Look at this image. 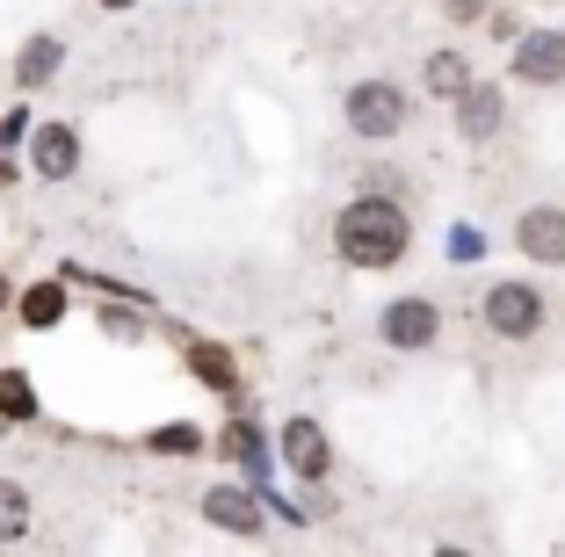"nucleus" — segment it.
<instances>
[{
	"mask_svg": "<svg viewBox=\"0 0 565 557\" xmlns=\"http://www.w3.org/2000/svg\"><path fill=\"white\" fill-rule=\"evenodd\" d=\"M341 116H349V131L363 138V146H392V138L414 124V95L377 73V81H355L349 95H341Z\"/></svg>",
	"mask_w": 565,
	"mask_h": 557,
	"instance_id": "f03ea898",
	"label": "nucleus"
},
{
	"mask_svg": "<svg viewBox=\"0 0 565 557\" xmlns=\"http://www.w3.org/2000/svg\"><path fill=\"white\" fill-rule=\"evenodd\" d=\"M102 333H117V341H138V319H131V312H102Z\"/></svg>",
	"mask_w": 565,
	"mask_h": 557,
	"instance_id": "6ab92c4d",
	"label": "nucleus"
},
{
	"mask_svg": "<svg viewBox=\"0 0 565 557\" xmlns=\"http://www.w3.org/2000/svg\"><path fill=\"white\" fill-rule=\"evenodd\" d=\"M406 246H414V217H406V203L392 196H355L349 211L333 217V254L349 268H363V276H377V268H399Z\"/></svg>",
	"mask_w": 565,
	"mask_h": 557,
	"instance_id": "f257e3e1",
	"label": "nucleus"
},
{
	"mask_svg": "<svg viewBox=\"0 0 565 557\" xmlns=\"http://www.w3.org/2000/svg\"><path fill=\"white\" fill-rule=\"evenodd\" d=\"M377 341L392 347V355H428V347L443 341V304H435V297H392L377 312Z\"/></svg>",
	"mask_w": 565,
	"mask_h": 557,
	"instance_id": "20e7f679",
	"label": "nucleus"
},
{
	"mask_svg": "<svg viewBox=\"0 0 565 557\" xmlns=\"http://www.w3.org/2000/svg\"><path fill=\"white\" fill-rule=\"evenodd\" d=\"M508 73L522 87H565V30H530L508 58Z\"/></svg>",
	"mask_w": 565,
	"mask_h": 557,
	"instance_id": "0eeeda50",
	"label": "nucleus"
},
{
	"mask_svg": "<svg viewBox=\"0 0 565 557\" xmlns=\"http://www.w3.org/2000/svg\"><path fill=\"white\" fill-rule=\"evenodd\" d=\"M282 463H290V471L305 478V485H319V478L333 471V442H327V427L319 420H282Z\"/></svg>",
	"mask_w": 565,
	"mask_h": 557,
	"instance_id": "6e6552de",
	"label": "nucleus"
},
{
	"mask_svg": "<svg viewBox=\"0 0 565 557\" xmlns=\"http://www.w3.org/2000/svg\"><path fill=\"white\" fill-rule=\"evenodd\" d=\"M203 522L225 528V536H262V500L239 485H211L203 492Z\"/></svg>",
	"mask_w": 565,
	"mask_h": 557,
	"instance_id": "9d476101",
	"label": "nucleus"
},
{
	"mask_svg": "<svg viewBox=\"0 0 565 557\" xmlns=\"http://www.w3.org/2000/svg\"><path fill=\"white\" fill-rule=\"evenodd\" d=\"M30 536V492L15 478H0V543H22Z\"/></svg>",
	"mask_w": 565,
	"mask_h": 557,
	"instance_id": "4468645a",
	"label": "nucleus"
},
{
	"mask_svg": "<svg viewBox=\"0 0 565 557\" xmlns=\"http://www.w3.org/2000/svg\"><path fill=\"white\" fill-rule=\"evenodd\" d=\"M22 319H30V326H58V319H66V290H58V282H36V290L22 297Z\"/></svg>",
	"mask_w": 565,
	"mask_h": 557,
	"instance_id": "dca6fc26",
	"label": "nucleus"
},
{
	"mask_svg": "<svg viewBox=\"0 0 565 557\" xmlns=\"http://www.w3.org/2000/svg\"><path fill=\"white\" fill-rule=\"evenodd\" d=\"M443 15L457 22V30H471V22H486V15H493V0H443Z\"/></svg>",
	"mask_w": 565,
	"mask_h": 557,
	"instance_id": "a211bd4d",
	"label": "nucleus"
},
{
	"mask_svg": "<svg viewBox=\"0 0 565 557\" xmlns=\"http://www.w3.org/2000/svg\"><path fill=\"white\" fill-rule=\"evenodd\" d=\"M58 58H66V44H58V36H30V44H22V58H15V81L22 87H44L51 73H58Z\"/></svg>",
	"mask_w": 565,
	"mask_h": 557,
	"instance_id": "f8f14e48",
	"label": "nucleus"
},
{
	"mask_svg": "<svg viewBox=\"0 0 565 557\" xmlns=\"http://www.w3.org/2000/svg\"><path fill=\"white\" fill-rule=\"evenodd\" d=\"M0 312H8V282H0Z\"/></svg>",
	"mask_w": 565,
	"mask_h": 557,
	"instance_id": "4be33fe9",
	"label": "nucleus"
},
{
	"mask_svg": "<svg viewBox=\"0 0 565 557\" xmlns=\"http://www.w3.org/2000/svg\"><path fill=\"white\" fill-rule=\"evenodd\" d=\"M465 81H471L465 51H428V58H420V87H428L435 101H457V95H465Z\"/></svg>",
	"mask_w": 565,
	"mask_h": 557,
	"instance_id": "9b49d317",
	"label": "nucleus"
},
{
	"mask_svg": "<svg viewBox=\"0 0 565 557\" xmlns=\"http://www.w3.org/2000/svg\"><path fill=\"white\" fill-rule=\"evenodd\" d=\"M500 131H508V95L493 81H465V95H457V138L465 146H493Z\"/></svg>",
	"mask_w": 565,
	"mask_h": 557,
	"instance_id": "39448f33",
	"label": "nucleus"
},
{
	"mask_svg": "<svg viewBox=\"0 0 565 557\" xmlns=\"http://www.w3.org/2000/svg\"><path fill=\"white\" fill-rule=\"evenodd\" d=\"M0 420H36V384L22 369H0Z\"/></svg>",
	"mask_w": 565,
	"mask_h": 557,
	"instance_id": "2eb2a0df",
	"label": "nucleus"
},
{
	"mask_svg": "<svg viewBox=\"0 0 565 557\" xmlns=\"http://www.w3.org/2000/svg\"><path fill=\"white\" fill-rule=\"evenodd\" d=\"M95 8H109V15H124V8H138V0H95Z\"/></svg>",
	"mask_w": 565,
	"mask_h": 557,
	"instance_id": "412c9836",
	"label": "nucleus"
},
{
	"mask_svg": "<svg viewBox=\"0 0 565 557\" xmlns=\"http://www.w3.org/2000/svg\"><path fill=\"white\" fill-rule=\"evenodd\" d=\"M152 449H196V435H189V427H160V435H152Z\"/></svg>",
	"mask_w": 565,
	"mask_h": 557,
	"instance_id": "aec40b11",
	"label": "nucleus"
},
{
	"mask_svg": "<svg viewBox=\"0 0 565 557\" xmlns=\"http://www.w3.org/2000/svg\"><path fill=\"white\" fill-rule=\"evenodd\" d=\"M479 319H486V333H493V341H536V333H544V319H551V304H544V290H536V282L493 276V282H486V297H479Z\"/></svg>",
	"mask_w": 565,
	"mask_h": 557,
	"instance_id": "7ed1b4c3",
	"label": "nucleus"
},
{
	"mask_svg": "<svg viewBox=\"0 0 565 557\" xmlns=\"http://www.w3.org/2000/svg\"><path fill=\"white\" fill-rule=\"evenodd\" d=\"M217 457H233V463H262V427H254V420H233L225 435H217Z\"/></svg>",
	"mask_w": 565,
	"mask_h": 557,
	"instance_id": "f3484780",
	"label": "nucleus"
},
{
	"mask_svg": "<svg viewBox=\"0 0 565 557\" xmlns=\"http://www.w3.org/2000/svg\"><path fill=\"white\" fill-rule=\"evenodd\" d=\"M189 369H196L203 384H217V392H225V398L239 392V377H233V355H225V347H217V341H196V347H189Z\"/></svg>",
	"mask_w": 565,
	"mask_h": 557,
	"instance_id": "ddd939ff",
	"label": "nucleus"
},
{
	"mask_svg": "<svg viewBox=\"0 0 565 557\" xmlns=\"http://www.w3.org/2000/svg\"><path fill=\"white\" fill-rule=\"evenodd\" d=\"M30 167L44 181H73V174H81V131H73V124H36Z\"/></svg>",
	"mask_w": 565,
	"mask_h": 557,
	"instance_id": "1a4fd4ad",
	"label": "nucleus"
},
{
	"mask_svg": "<svg viewBox=\"0 0 565 557\" xmlns=\"http://www.w3.org/2000/svg\"><path fill=\"white\" fill-rule=\"evenodd\" d=\"M515 246L536 268H565V203H530L515 217Z\"/></svg>",
	"mask_w": 565,
	"mask_h": 557,
	"instance_id": "423d86ee",
	"label": "nucleus"
}]
</instances>
